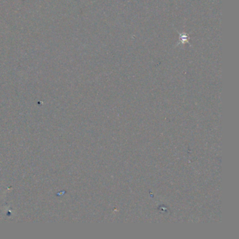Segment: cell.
Listing matches in <instances>:
<instances>
[{
    "label": "cell",
    "mask_w": 239,
    "mask_h": 239,
    "mask_svg": "<svg viewBox=\"0 0 239 239\" xmlns=\"http://www.w3.org/2000/svg\"><path fill=\"white\" fill-rule=\"evenodd\" d=\"M179 43L177 44V46L178 45H180V44H185L186 43H189V37H188V35H187V33H179Z\"/></svg>",
    "instance_id": "1"
}]
</instances>
